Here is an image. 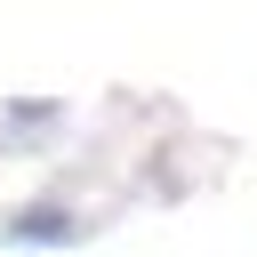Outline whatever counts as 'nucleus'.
<instances>
[{"mask_svg":"<svg viewBox=\"0 0 257 257\" xmlns=\"http://www.w3.org/2000/svg\"><path fill=\"white\" fill-rule=\"evenodd\" d=\"M72 233V217H56V209H24L16 217V241H64Z\"/></svg>","mask_w":257,"mask_h":257,"instance_id":"nucleus-1","label":"nucleus"}]
</instances>
